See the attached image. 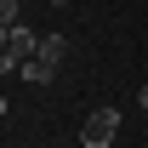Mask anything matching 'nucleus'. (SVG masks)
I'll use <instances>...</instances> for the list:
<instances>
[{"instance_id": "obj_3", "label": "nucleus", "mask_w": 148, "mask_h": 148, "mask_svg": "<svg viewBox=\"0 0 148 148\" xmlns=\"http://www.w3.org/2000/svg\"><path fill=\"white\" fill-rule=\"evenodd\" d=\"M34 57H46V63L57 69V63L69 57V40H63V34H46V40H40V51H34Z\"/></svg>"}, {"instance_id": "obj_1", "label": "nucleus", "mask_w": 148, "mask_h": 148, "mask_svg": "<svg viewBox=\"0 0 148 148\" xmlns=\"http://www.w3.org/2000/svg\"><path fill=\"white\" fill-rule=\"evenodd\" d=\"M120 137V108H91L80 120V148H114Z\"/></svg>"}, {"instance_id": "obj_6", "label": "nucleus", "mask_w": 148, "mask_h": 148, "mask_svg": "<svg viewBox=\"0 0 148 148\" xmlns=\"http://www.w3.org/2000/svg\"><path fill=\"white\" fill-rule=\"evenodd\" d=\"M57 6H63V0H57Z\"/></svg>"}, {"instance_id": "obj_4", "label": "nucleus", "mask_w": 148, "mask_h": 148, "mask_svg": "<svg viewBox=\"0 0 148 148\" xmlns=\"http://www.w3.org/2000/svg\"><path fill=\"white\" fill-rule=\"evenodd\" d=\"M0 23H23V0H0Z\"/></svg>"}, {"instance_id": "obj_5", "label": "nucleus", "mask_w": 148, "mask_h": 148, "mask_svg": "<svg viewBox=\"0 0 148 148\" xmlns=\"http://www.w3.org/2000/svg\"><path fill=\"white\" fill-rule=\"evenodd\" d=\"M137 103H143V108H148V80H143V91H137Z\"/></svg>"}, {"instance_id": "obj_2", "label": "nucleus", "mask_w": 148, "mask_h": 148, "mask_svg": "<svg viewBox=\"0 0 148 148\" xmlns=\"http://www.w3.org/2000/svg\"><path fill=\"white\" fill-rule=\"evenodd\" d=\"M23 80H29V86H46V80H57V69L46 57H29V63H23Z\"/></svg>"}]
</instances>
